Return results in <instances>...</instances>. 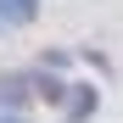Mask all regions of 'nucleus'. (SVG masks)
<instances>
[{
    "instance_id": "f03ea898",
    "label": "nucleus",
    "mask_w": 123,
    "mask_h": 123,
    "mask_svg": "<svg viewBox=\"0 0 123 123\" xmlns=\"http://www.w3.org/2000/svg\"><path fill=\"white\" fill-rule=\"evenodd\" d=\"M95 112V90L90 84H73V95H67V123H84Z\"/></svg>"
},
{
    "instance_id": "20e7f679",
    "label": "nucleus",
    "mask_w": 123,
    "mask_h": 123,
    "mask_svg": "<svg viewBox=\"0 0 123 123\" xmlns=\"http://www.w3.org/2000/svg\"><path fill=\"white\" fill-rule=\"evenodd\" d=\"M0 123H23V117H17V112H0Z\"/></svg>"
},
{
    "instance_id": "f257e3e1",
    "label": "nucleus",
    "mask_w": 123,
    "mask_h": 123,
    "mask_svg": "<svg viewBox=\"0 0 123 123\" xmlns=\"http://www.w3.org/2000/svg\"><path fill=\"white\" fill-rule=\"evenodd\" d=\"M39 11V0H0V28H23Z\"/></svg>"
},
{
    "instance_id": "7ed1b4c3",
    "label": "nucleus",
    "mask_w": 123,
    "mask_h": 123,
    "mask_svg": "<svg viewBox=\"0 0 123 123\" xmlns=\"http://www.w3.org/2000/svg\"><path fill=\"white\" fill-rule=\"evenodd\" d=\"M28 78H17V73H6V78H0V112H17V106H23V101H28Z\"/></svg>"
}]
</instances>
